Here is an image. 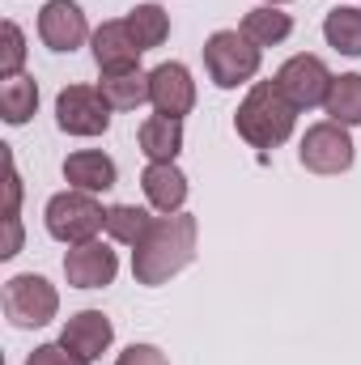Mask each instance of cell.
Here are the masks:
<instances>
[{
    "mask_svg": "<svg viewBox=\"0 0 361 365\" xmlns=\"http://www.w3.org/2000/svg\"><path fill=\"white\" fill-rule=\"evenodd\" d=\"M195 238H200V221L191 212L158 217L149 225V234L132 251V276H136V284L153 289V284H166L171 276H179L195 259Z\"/></svg>",
    "mask_w": 361,
    "mask_h": 365,
    "instance_id": "cell-1",
    "label": "cell"
},
{
    "mask_svg": "<svg viewBox=\"0 0 361 365\" xmlns=\"http://www.w3.org/2000/svg\"><path fill=\"white\" fill-rule=\"evenodd\" d=\"M293 123H298V106L285 98V90L276 81H255L247 90V98L238 102V115H234V128L251 149L285 145L293 136Z\"/></svg>",
    "mask_w": 361,
    "mask_h": 365,
    "instance_id": "cell-2",
    "label": "cell"
},
{
    "mask_svg": "<svg viewBox=\"0 0 361 365\" xmlns=\"http://www.w3.org/2000/svg\"><path fill=\"white\" fill-rule=\"evenodd\" d=\"M264 47H255L243 30H217L204 43V73L213 77V86L221 90H238L260 73Z\"/></svg>",
    "mask_w": 361,
    "mask_h": 365,
    "instance_id": "cell-3",
    "label": "cell"
},
{
    "mask_svg": "<svg viewBox=\"0 0 361 365\" xmlns=\"http://www.w3.org/2000/svg\"><path fill=\"white\" fill-rule=\"evenodd\" d=\"M47 234L56 242H68V247H81L98 238V230L106 225V208L93 200L90 191H60L47 200Z\"/></svg>",
    "mask_w": 361,
    "mask_h": 365,
    "instance_id": "cell-4",
    "label": "cell"
},
{
    "mask_svg": "<svg viewBox=\"0 0 361 365\" xmlns=\"http://www.w3.org/2000/svg\"><path fill=\"white\" fill-rule=\"evenodd\" d=\"M60 310V293L47 276H34V272H21V276H9L4 280V319L21 331L30 327H47Z\"/></svg>",
    "mask_w": 361,
    "mask_h": 365,
    "instance_id": "cell-5",
    "label": "cell"
},
{
    "mask_svg": "<svg viewBox=\"0 0 361 365\" xmlns=\"http://www.w3.org/2000/svg\"><path fill=\"white\" fill-rule=\"evenodd\" d=\"M357 149H353V136L345 123L336 119H323V123H310L306 136H302V149H298V162L310 170V175H345L353 166Z\"/></svg>",
    "mask_w": 361,
    "mask_h": 365,
    "instance_id": "cell-6",
    "label": "cell"
},
{
    "mask_svg": "<svg viewBox=\"0 0 361 365\" xmlns=\"http://www.w3.org/2000/svg\"><path fill=\"white\" fill-rule=\"evenodd\" d=\"M56 123L68 136H102L111 128V106L98 86H68L56 98Z\"/></svg>",
    "mask_w": 361,
    "mask_h": 365,
    "instance_id": "cell-7",
    "label": "cell"
},
{
    "mask_svg": "<svg viewBox=\"0 0 361 365\" xmlns=\"http://www.w3.org/2000/svg\"><path fill=\"white\" fill-rule=\"evenodd\" d=\"M332 73L319 56H289L276 73V86L285 90V98L298 106V110H310V106H323L327 102V90H332Z\"/></svg>",
    "mask_w": 361,
    "mask_h": 365,
    "instance_id": "cell-8",
    "label": "cell"
},
{
    "mask_svg": "<svg viewBox=\"0 0 361 365\" xmlns=\"http://www.w3.org/2000/svg\"><path fill=\"white\" fill-rule=\"evenodd\" d=\"M149 102L158 115H171V119H183L191 115L195 106V81H191V68L179 64V60H166L149 73Z\"/></svg>",
    "mask_w": 361,
    "mask_h": 365,
    "instance_id": "cell-9",
    "label": "cell"
},
{
    "mask_svg": "<svg viewBox=\"0 0 361 365\" xmlns=\"http://www.w3.org/2000/svg\"><path fill=\"white\" fill-rule=\"evenodd\" d=\"M39 38H43L51 51H77V47L90 38L86 9L73 4V0H47L43 13H39Z\"/></svg>",
    "mask_w": 361,
    "mask_h": 365,
    "instance_id": "cell-10",
    "label": "cell"
},
{
    "mask_svg": "<svg viewBox=\"0 0 361 365\" xmlns=\"http://www.w3.org/2000/svg\"><path fill=\"white\" fill-rule=\"evenodd\" d=\"M115 272H119V255L98 238L81 242V247H68V255H64V276L73 289H106L115 280Z\"/></svg>",
    "mask_w": 361,
    "mask_h": 365,
    "instance_id": "cell-11",
    "label": "cell"
},
{
    "mask_svg": "<svg viewBox=\"0 0 361 365\" xmlns=\"http://www.w3.org/2000/svg\"><path fill=\"white\" fill-rule=\"evenodd\" d=\"M111 340H115V327H111V319H106L102 310H81V314H73V319L64 323V331H60V344H64L68 353H77L86 365L98 361V357L111 349Z\"/></svg>",
    "mask_w": 361,
    "mask_h": 365,
    "instance_id": "cell-12",
    "label": "cell"
},
{
    "mask_svg": "<svg viewBox=\"0 0 361 365\" xmlns=\"http://www.w3.org/2000/svg\"><path fill=\"white\" fill-rule=\"evenodd\" d=\"M93 64L102 73H123V68H141V43L132 38L128 21H102L93 30Z\"/></svg>",
    "mask_w": 361,
    "mask_h": 365,
    "instance_id": "cell-13",
    "label": "cell"
},
{
    "mask_svg": "<svg viewBox=\"0 0 361 365\" xmlns=\"http://www.w3.org/2000/svg\"><path fill=\"white\" fill-rule=\"evenodd\" d=\"M141 187H145V200L162 217L183 212V204H187V175H183L175 162H149L145 175H141Z\"/></svg>",
    "mask_w": 361,
    "mask_h": 365,
    "instance_id": "cell-14",
    "label": "cell"
},
{
    "mask_svg": "<svg viewBox=\"0 0 361 365\" xmlns=\"http://www.w3.org/2000/svg\"><path fill=\"white\" fill-rule=\"evenodd\" d=\"M64 179L73 182V191H111L115 179H119V170H115V162L106 158V153H98V149H77V153H68L64 158Z\"/></svg>",
    "mask_w": 361,
    "mask_h": 365,
    "instance_id": "cell-15",
    "label": "cell"
},
{
    "mask_svg": "<svg viewBox=\"0 0 361 365\" xmlns=\"http://www.w3.org/2000/svg\"><path fill=\"white\" fill-rule=\"evenodd\" d=\"M141 140V153L149 162H175L183 153V119H171V115H149L136 132Z\"/></svg>",
    "mask_w": 361,
    "mask_h": 365,
    "instance_id": "cell-16",
    "label": "cell"
},
{
    "mask_svg": "<svg viewBox=\"0 0 361 365\" xmlns=\"http://www.w3.org/2000/svg\"><path fill=\"white\" fill-rule=\"evenodd\" d=\"M98 93L106 98V106H111V110H136L141 102H149V73H145V68L102 73Z\"/></svg>",
    "mask_w": 361,
    "mask_h": 365,
    "instance_id": "cell-17",
    "label": "cell"
},
{
    "mask_svg": "<svg viewBox=\"0 0 361 365\" xmlns=\"http://www.w3.org/2000/svg\"><path fill=\"white\" fill-rule=\"evenodd\" d=\"M255 47H276V43H285L289 34H293V17L280 9V4H260V9H251L247 17H243V26H238Z\"/></svg>",
    "mask_w": 361,
    "mask_h": 365,
    "instance_id": "cell-18",
    "label": "cell"
},
{
    "mask_svg": "<svg viewBox=\"0 0 361 365\" xmlns=\"http://www.w3.org/2000/svg\"><path fill=\"white\" fill-rule=\"evenodd\" d=\"M323 38L327 47H336L340 56L361 60V4H340L323 17Z\"/></svg>",
    "mask_w": 361,
    "mask_h": 365,
    "instance_id": "cell-19",
    "label": "cell"
},
{
    "mask_svg": "<svg viewBox=\"0 0 361 365\" xmlns=\"http://www.w3.org/2000/svg\"><path fill=\"white\" fill-rule=\"evenodd\" d=\"M0 81H4V86H0V115H4V123L21 128V123L39 110V81L26 77V73L0 77Z\"/></svg>",
    "mask_w": 361,
    "mask_h": 365,
    "instance_id": "cell-20",
    "label": "cell"
},
{
    "mask_svg": "<svg viewBox=\"0 0 361 365\" xmlns=\"http://www.w3.org/2000/svg\"><path fill=\"white\" fill-rule=\"evenodd\" d=\"M128 30H132V38L141 43V51H153V47H162L166 43V34H171V13L162 9V4H136L128 17Z\"/></svg>",
    "mask_w": 361,
    "mask_h": 365,
    "instance_id": "cell-21",
    "label": "cell"
},
{
    "mask_svg": "<svg viewBox=\"0 0 361 365\" xmlns=\"http://www.w3.org/2000/svg\"><path fill=\"white\" fill-rule=\"evenodd\" d=\"M158 217H149L145 208H136V204H111L106 208V234L115 238V242H123V247H136L145 234H149V225H153Z\"/></svg>",
    "mask_w": 361,
    "mask_h": 365,
    "instance_id": "cell-22",
    "label": "cell"
},
{
    "mask_svg": "<svg viewBox=\"0 0 361 365\" xmlns=\"http://www.w3.org/2000/svg\"><path fill=\"white\" fill-rule=\"evenodd\" d=\"M323 110H327L336 123H345V128L361 123V73H345V77H336L332 90H327Z\"/></svg>",
    "mask_w": 361,
    "mask_h": 365,
    "instance_id": "cell-23",
    "label": "cell"
},
{
    "mask_svg": "<svg viewBox=\"0 0 361 365\" xmlns=\"http://www.w3.org/2000/svg\"><path fill=\"white\" fill-rule=\"evenodd\" d=\"M0 34H4V51H0V77H17V73H21V64H26V34H21V26H17L13 17L0 26Z\"/></svg>",
    "mask_w": 361,
    "mask_h": 365,
    "instance_id": "cell-24",
    "label": "cell"
},
{
    "mask_svg": "<svg viewBox=\"0 0 361 365\" xmlns=\"http://www.w3.org/2000/svg\"><path fill=\"white\" fill-rule=\"evenodd\" d=\"M26 365H86V361H81L77 353H68V349L56 340V344H39V349L26 357Z\"/></svg>",
    "mask_w": 361,
    "mask_h": 365,
    "instance_id": "cell-25",
    "label": "cell"
},
{
    "mask_svg": "<svg viewBox=\"0 0 361 365\" xmlns=\"http://www.w3.org/2000/svg\"><path fill=\"white\" fill-rule=\"evenodd\" d=\"M115 365H171V361H166V353L158 344H128L115 357Z\"/></svg>",
    "mask_w": 361,
    "mask_h": 365,
    "instance_id": "cell-26",
    "label": "cell"
},
{
    "mask_svg": "<svg viewBox=\"0 0 361 365\" xmlns=\"http://www.w3.org/2000/svg\"><path fill=\"white\" fill-rule=\"evenodd\" d=\"M17 204H21V179H17V166H13V153H9V204H4V221L17 217Z\"/></svg>",
    "mask_w": 361,
    "mask_h": 365,
    "instance_id": "cell-27",
    "label": "cell"
},
{
    "mask_svg": "<svg viewBox=\"0 0 361 365\" xmlns=\"http://www.w3.org/2000/svg\"><path fill=\"white\" fill-rule=\"evenodd\" d=\"M17 251H21V221H17V217H9V242H4V251H0V255H4V259H13Z\"/></svg>",
    "mask_w": 361,
    "mask_h": 365,
    "instance_id": "cell-28",
    "label": "cell"
},
{
    "mask_svg": "<svg viewBox=\"0 0 361 365\" xmlns=\"http://www.w3.org/2000/svg\"><path fill=\"white\" fill-rule=\"evenodd\" d=\"M264 4H289V0H264Z\"/></svg>",
    "mask_w": 361,
    "mask_h": 365,
    "instance_id": "cell-29",
    "label": "cell"
}]
</instances>
